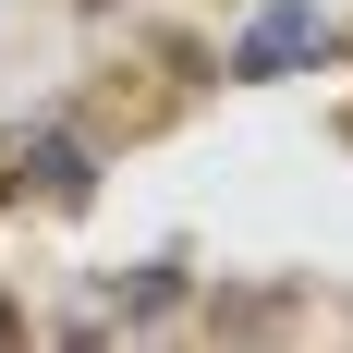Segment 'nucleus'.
Masks as SVG:
<instances>
[{"label": "nucleus", "mask_w": 353, "mask_h": 353, "mask_svg": "<svg viewBox=\"0 0 353 353\" xmlns=\"http://www.w3.org/2000/svg\"><path fill=\"white\" fill-rule=\"evenodd\" d=\"M292 61H317V12L305 0H268L244 25V73H292Z\"/></svg>", "instance_id": "1"}, {"label": "nucleus", "mask_w": 353, "mask_h": 353, "mask_svg": "<svg viewBox=\"0 0 353 353\" xmlns=\"http://www.w3.org/2000/svg\"><path fill=\"white\" fill-rule=\"evenodd\" d=\"M37 183H49V195H85V146L49 134V146H37Z\"/></svg>", "instance_id": "2"}]
</instances>
